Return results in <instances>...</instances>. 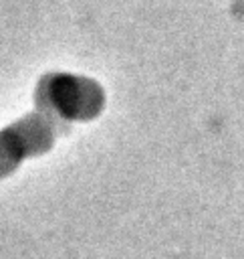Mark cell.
Listing matches in <instances>:
<instances>
[{"label":"cell","instance_id":"obj_1","mask_svg":"<svg viewBox=\"0 0 244 259\" xmlns=\"http://www.w3.org/2000/svg\"><path fill=\"white\" fill-rule=\"evenodd\" d=\"M83 79H75V77H56L52 87H50V95L52 101L56 103V107H60V111L65 115L71 117H91L97 113V109L101 107V91L97 85H89V89H83Z\"/></svg>","mask_w":244,"mask_h":259}]
</instances>
